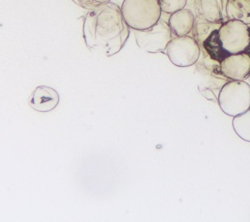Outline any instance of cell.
Here are the masks:
<instances>
[{"instance_id": "obj_1", "label": "cell", "mask_w": 250, "mask_h": 222, "mask_svg": "<svg viewBox=\"0 0 250 222\" xmlns=\"http://www.w3.org/2000/svg\"><path fill=\"white\" fill-rule=\"evenodd\" d=\"M128 37L129 27L116 4H99L84 18L83 38L89 49L110 57L123 48Z\"/></svg>"}, {"instance_id": "obj_2", "label": "cell", "mask_w": 250, "mask_h": 222, "mask_svg": "<svg viewBox=\"0 0 250 222\" xmlns=\"http://www.w3.org/2000/svg\"><path fill=\"white\" fill-rule=\"evenodd\" d=\"M120 9L125 22L134 30L153 26L162 12L158 0H124Z\"/></svg>"}, {"instance_id": "obj_3", "label": "cell", "mask_w": 250, "mask_h": 222, "mask_svg": "<svg viewBox=\"0 0 250 222\" xmlns=\"http://www.w3.org/2000/svg\"><path fill=\"white\" fill-rule=\"evenodd\" d=\"M218 38L224 56L250 53V25L239 20L227 19L218 29Z\"/></svg>"}, {"instance_id": "obj_4", "label": "cell", "mask_w": 250, "mask_h": 222, "mask_svg": "<svg viewBox=\"0 0 250 222\" xmlns=\"http://www.w3.org/2000/svg\"><path fill=\"white\" fill-rule=\"evenodd\" d=\"M218 105L228 116H237L250 109V85L244 80H229L218 95Z\"/></svg>"}, {"instance_id": "obj_5", "label": "cell", "mask_w": 250, "mask_h": 222, "mask_svg": "<svg viewBox=\"0 0 250 222\" xmlns=\"http://www.w3.org/2000/svg\"><path fill=\"white\" fill-rule=\"evenodd\" d=\"M173 33L169 24L160 19L153 26L144 29L135 30L134 37L138 47L148 53H158L166 50Z\"/></svg>"}, {"instance_id": "obj_6", "label": "cell", "mask_w": 250, "mask_h": 222, "mask_svg": "<svg viewBox=\"0 0 250 222\" xmlns=\"http://www.w3.org/2000/svg\"><path fill=\"white\" fill-rule=\"evenodd\" d=\"M165 51L175 66L189 67L196 63L201 48L193 37L184 35L172 38Z\"/></svg>"}, {"instance_id": "obj_7", "label": "cell", "mask_w": 250, "mask_h": 222, "mask_svg": "<svg viewBox=\"0 0 250 222\" xmlns=\"http://www.w3.org/2000/svg\"><path fill=\"white\" fill-rule=\"evenodd\" d=\"M220 69L229 80H245L250 75V53L226 55L220 61Z\"/></svg>"}, {"instance_id": "obj_8", "label": "cell", "mask_w": 250, "mask_h": 222, "mask_svg": "<svg viewBox=\"0 0 250 222\" xmlns=\"http://www.w3.org/2000/svg\"><path fill=\"white\" fill-rule=\"evenodd\" d=\"M226 3L227 0H194L195 16L210 22H224L227 20Z\"/></svg>"}, {"instance_id": "obj_9", "label": "cell", "mask_w": 250, "mask_h": 222, "mask_svg": "<svg viewBox=\"0 0 250 222\" xmlns=\"http://www.w3.org/2000/svg\"><path fill=\"white\" fill-rule=\"evenodd\" d=\"M58 103L59 95L56 90L45 85L36 87L29 99L31 108L41 113L52 111L54 108H56Z\"/></svg>"}, {"instance_id": "obj_10", "label": "cell", "mask_w": 250, "mask_h": 222, "mask_svg": "<svg viewBox=\"0 0 250 222\" xmlns=\"http://www.w3.org/2000/svg\"><path fill=\"white\" fill-rule=\"evenodd\" d=\"M195 15L189 9H180L170 14L168 24L175 36L188 35L193 28Z\"/></svg>"}, {"instance_id": "obj_11", "label": "cell", "mask_w": 250, "mask_h": 222, "mask_svg": "<svg viewBox=\"0 0 250 222\" xmlns=\"http://www.w3.org/2000/svg\"><path fill=\"white\" fill-rule=\"evenodd\" d=\"M227 19L239 20L250 25V0H227Z\"/></svg>"}, {"instance_id": "obj_12", "label": "cell", "mask_w": 250, "mask_h": 222, "mask_svg": "<svg viewBox=\"0 0 250 222\" xmlns=\"http://www.w3.org/2000/svg\"><path fill=\"white\" fill-rule=\"evenodd\" d=\"M222 22H210L207 20L195 16L194 24L192 28V37L196 40L199 46L203 44L210 34L221 26Z\"/></svg>"}, {"instance_id": "obj_13", "label": "cell", "mask_w": 250, "mask_h": 222, "mask_svg": "<svg viewBox=\"0 0 250 222\" xmlns=\"http://www.w3.org/2000/svg\"><path fill=\"white\" fill-rule=\"evenodd\" d=\"M232 127L239 138L250 142V109L233 117Z\"/></svg>"}, {"instance_id": "obj_14", "label": "cell", "mask_w": 250, "mask_h": 222, "mask_svg": "<svg viewBox=\"0 0 250 222\" xmlns=\"http://www.w3.org/2000/svg\"><path fill=\"white\" fill-rule=\"evenodd\" d=\"M161 11L172 14L180 9L185 8L187 0H158Z\"/></svg>"}, {"instance_id": "obj_15", "label": "cell", "mask_w": 250, "mask_h": 222, "mask_svg": "<svg viewBox=\"0 0 250 222\" xmlns=\"http://www.w3.org/2000/svg\"><path fill=\"white\" fill-rule=\"evenodd\" d=\"M74 2L79 4L80 6L83 7H87V6H92L95 3L93 2V0H74Z\"/></svg>"}, {"instance_id": "obj_16", "label": "cell", "mask_w": 250, "mask_h": 222, "mask_svg": "<svg viewBox=\"0 0 250 222\" xmlns=\"http://www.w3.org/2000/svg\"><path fill=\"white\" fill-rule=\"evenodd\" d=\"M111 1V0H93V2L96 4V5H99V4H103V3H107Z\"/></svg>"}, {"instance_id": "obj_17", "label": "cell", "mask_w": 250, "mask_h": 222, "mask_svg": "<svg viewBox=\"0 0 250 222\" xmlns=\"http://www.w3.org/2000/svg\"><path fill=\"white\" fill-rule=\"evenodd\" d=\"M244 81H246V82H247V83L250 85V75H249V76H248V77H247V78L244 80Z\"/></svg>"}]
</instances>
